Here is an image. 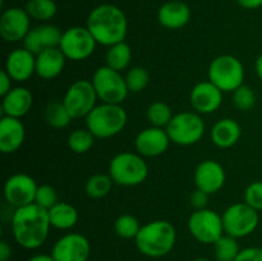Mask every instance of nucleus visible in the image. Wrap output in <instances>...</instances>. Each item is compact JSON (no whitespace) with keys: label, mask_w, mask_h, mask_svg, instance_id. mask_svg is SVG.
<instances>
[{"label":"nucleus","mask_w":262,"mask_h":261,"mask_svg":"<svg viewBox=\"0 0 262 261\" xmlns=\"http://www.w3.org/2000/svg\"><path fill=\"white\" fill-rule=\"evenodd\" d=\"M10 223L15 242L26 250L41 247L48 240L51 228L49 210L35 202L15 209Z\"/></svg>","instance_id":"obj_1"},{"label":"nucleus","mask_w":262,"mask_h":261,"mask_svg":"<svg viewBox=\"0 0 262 261\" xmlns=\"http://www.w3.org/2000/svg\"><path fill=\"white\" fill-rule=\"evenodd\" d=\"M86 27L97 44L109 48L124 41L128 20L120 8L113 4H101L90 12Z\"/></svg>","instance_id":"obj_2"},{"label":"nucleus","mask_w":262,"mask_h":261,"mask_svg":"<svg viewBox=\"0 0 262 261\" xmlns=\"http://www.w3.org/2000/svg\"><path fill=\"white\" fill-rule=\"evenodd\" d=\"M135 241L142 255L159 258L168 255L174 248L177 230L168 220H154L141 228Z\"/></svg>","instance_id":"obj_3"},{"label":"nucleus","mask_w":262,"mask_h":261,"mask_svg":"<svg viewBox=\"0 0 262 261\" xmlns=\"http://www.w3.org/2000/svg\"><path fill=\"white\" fill-rule=\"evenodd\" d=\"M127 120V112L122 105L102 102L86 117V128L96 138H110L124 129Z\"/></svg>","instance_id":"obj_4"},{"label":"nucleus","mask_w":262,"mask_h":261,"mask_svg":"<svg viewBox=\"0 0 262 261\" xmlns=\"http://www.w3.org/2000/svg\"><path fill=\"white\" fill-rule=\"evenodd\" d=\"M109 174L114 183L124 187H135L146 181L148 166L140 154L125 151L112 159L109 164Z\"/></svg>","instance_id":"obj_5"},{"label":"nucleus","mask_w":262,"mask_h":261,"mask_svg":"<svg viewBox=\"0 0 262 261\" xmlns=\"http://www.w3.org/2000/svg\"><path fill=\"white\" fill-rule=\"evenodd\" d=\"M209 81L219 87L223 92H234L243 84L245 68L242 61L235 56L224 54L219 55L209 66Z\"/></svg>","instance_id":"obj_6"},{"label":"nucleus","mask_w":262,"mask_h":261,"mask_svg":"<svg viewBox=\"0 0 262 261\" xmlns=\"http://www.w3.org/2000/svg\"><path fill=\"white\" fill-rule=\"evenodd\" d=\"M91 82L99 100L106 104L122 105L129 92L122 72L115 71L107 66L97 68Z\"/></svg>","instance_id":"obj_7"},{"label":"nucleus","mask_w":262,"mask_h":261,"mask_svg":"<svg viewBox=\"0 0 262 261\" xmlns=\"http://www.w3.org/2000/svg\"><path fill=\"white\" fill-rule=\"evenodd\" d=\"M165 129L171 142L179 146H191L204 137L205 122L199 113L183 112L174 115Z\"/></svg>","instance_id":"obj_8"},{"label":"nucleus","mask_w":262,"mask_h":261,"mask_svg":"<svg viewBox=\"0 0 262 261\" xmlns=\"http://www.w3.org/2000/svg\"><path fill=\"white\" fill-rule=\"evenodd\" d=\"M225 234L234 238H243L253 233L257 228L258 211L246 202H237L228 207L222 215Z\"/></svg>","instance_id":"obj_9"},{"label":"nucleus","mask_w":262,"mask_h":261,"mask_svg":"<svg viewBox=\"0 0 262 261\" xmlns=\"http://www.w3.org/2000/svg\"><path fill=\"white\" fill-rule=\"evenodd\" d=\"M188 230L194 240L205 245H214L225 233L222 215L207 207L194 210L188 219Z\"/></svg>","instance_id":"obj_10"},{"label":"nucleus","mask_w":262,"mask_h":261,"mask_svg":"<svg viewBox=\"0 0 262 261\" xmlns=\"http://www.w3.org/2000/svg\"><path fill=\"white\" fill-rule=\"evenodd\" d=\"M97 100L99 97L92 82L87 79H78L68 87L64 95L63 104L66 105L73 119H81L86 118L94 110Z\"/></svg>","instance_id":"obj_11"},{"label":"nucleus","mask_w":262,"mask_h":261,"mask_svg":"<svg viewBox=\"0 0 262 261\" xmlns=\"http://www.w3.org/2000/svg\"><path fill=\"white\" fill-rule=\"evenodd\" d=\"M96 45V40L89 28L76 26L64 31L59 49L69 60L81 61L86 60L94 54Z\"/></svg>","instance_id":"obj_12"},{"label":"nucleus","mask_w":262,"mask_h":261,"mask_svg":"<svg viewBox=\"0 0 262 261\" xmlns=\"http://www.w3.org/2000/svg\"><path fill=\"white\" fill-rule=\"evenodd\" d=\"M90 255V241L81 233H68L63 235L51 248V256L55 261H87Z\"/></svg>","instance_id":"obj_13"},{"label":"nucleus","mask_w":262,"mask_h":261,"mask_svg":"<svg viewBox=\"0 0 262 261\" xmlns=\"http://www.w3.org/2000/svg\"><path fill=\"white\" fill-rule=\"evenodd\" d=\"M37 184L35 179L25 173L13 174L4 184L5 201L15 209L35 202Z\"/></svg>","instance_id":"obj_14"},{"label":"nucleus","mask_w":262,"mask_h":261,"mask_svg":"<svg viewBox=\"0 0 262 261\" xmlns=\"http://www.w3.org/2000/svg\"><path fill=\"white\" fill-rule=\"evenodd\" d=\"M30 26L31 17L26 9L9 8L0 17V35L7 42H19L30 32Z\"/></svg>","instance_id":"obj_15"},{"label":"nucleus","mask_w":262,"mask_h":261,"mask_svg":"<svg viewBox=\"0 0 262 261\" xmlns=\"http://www.w3.org/2000/svg\"><path fill=\"white\" fill-rule=\"evenodd\" d=\"M170 142L171 141L165 128L151 125L138 133L135 146L137 153L143 158H155L165 153Z\"/></svg>","instance_id":"obj_16"},{"label":"nucleus","mask_w":262,"mask_h":261,"mask_svg":"<svg viewBox=\"0 0 262 261\" xmlns=\"http://www.w3.org/2000/svg\"><path fill=\"white\" fill-rule=\"evenodd\" d=\"M189 101L199 114H211L222 105L223 91L212 82H200L192 89Z\"/></svg>","instance_id":"obj_17"},{"label":"nucleus","mask_w":262,"mask_h":261,"mask_svg":"<svg viewBox=\"0 0 262 261\" xmlns=\"http://www.w3.org/2000/svg\"><path fill=\"white\" fill-rule=\"evenodd\" d=\"M225 170L217 161L205 160L197 165L194 170V183L197 189L207 194L216 193L225 184Z\"/></svg>","instance_id":"obj_18"},{"label":"nucleus","mask_w":262,"mask_h":261,"mask_svg":"<svg viewBox=\"0 0 262 261\" xmlns=\"http://www.w3.org/2000/svg\"><path fill=\"white\" fill-rule=\"evenodd\" d=\"M61 32L54 25H41L31 28L26 38L23 40L25 48L35 55L50 48H59L61 40Z\"/></svg>","instance_id":"obj_19"},{"label":"nucleus","mask_w":262,"mask_h":261,"mask_svg":"<svg viewBox=\"0 0 262 261\" xmlns=\"http://www.w3.org/2000/svg\"><path fill=\"white\" fill-rule=\"evenodd\" d=\"M5 72L15 82H26L36 73V55L26 48L15 49L8 55Z\"/></svg>","instance_id":"obj_20"},{"label":"nucleus","mask_w":262,"mask_h":261,"mask_svg":"<svg viewBox=\"0 0 262 261\" xmlns=\"http://www.w3.org/2000/svg\"><path fill=\"white\" fill-rule=\"evenodd\" d=\"M26 129L20 119L3 115L0 120V151L13 154L23 145Z\"/></svg>","instance_id":"obj_21"},{"label":"nucleus","mask_w":262,"mask_h":261,"mask_svg":"<svg viewBox=\"0 0 262 261\" xmlns=\"http://www.w3.org/2000/svg\"><path fill=\"white\" fill-rule=\"evenodd\" d=\"M33 96L26 87H14L2 100L3 115L18 118L25 117L32 107Z\"/></svg>","instance_id":"obj_22"},{"label":"nucleus","mask_w":262,"mask_h":261,"mask_svg":"<svg viewBox=\"0 0 262 261\" xmlns=\"http://www.w3.org/2000/svg\"><path fill=\"white\" fill-rule=\"evenodd\" d=\"M158 19L159 23L168 30H179L191 19V9L186 3L179 0L168 2L159 9Z\"/></svg>","instance_id":"obj_23"},{"label":"nucleus","mask_w":262,"mask_h":261,"mask_svg":"<svg viewBox=\"0 0 262 261\" xmlns=\"http://www.w3.org/2000/svg\"><path fill=\"white\" fill-rule=\"evenodd\" d=\"M66 55L59 48H50L36 55V74L42 79H54L63 72Z\"/></svg>","instance_id":"obj_24"},{"label":"nucleus","mask_w":262,"mask_h":261,"mask_svg":"<svg viewBox=\"0 0 262 261\" xmlns=\"http://www.w3.org/2000/svg\"><path fill=\"white\" fill-rule=\"evenodd\" d=\"M241 125L232 118H223L217 120L211 128V141L215 146L220 148H229L239 141Z\"/></svg>","instance_id":"obj_25"},{"label":"nucleus","mask_w":262,"mask_h":261,"mask_svg":"<svg viewBox=\"0 0 262 261\" xmlns=\"http://www.w3.org/2000/svg\"><path fill=\"white\" fill-rule=\"evenodd\" d=\"M51 227L55 229H72L78 222V211L68 202H58L49 210Z\"/></svg>","instance_id":"obj_26"},{"label":"nucleus","mask_w":262,"mask_h":261,"mask_svg":"<svg viewBox=\"0 0 262 261\" xmlns=\"http://www.w3.org/2000/svg\"><path fill=\"white\" fill-rule=\"evenodd\" d=\"M106 66L118 72H123L129 67L132 61V49L127 42L122 41L109 46L106 51Z\"/></svg>","instance_id":"obj_27"},{"label":"nucleus","mask_w":262,"mask_h":261,"mask_svg":"<svg viewBox=\"0 0 262 261\" xmlns=\"http://www.w3.org/2000/svg\"><path fill=\"white\" fill-rule=\"evenodd\" d=\"M113 183H114V181L110 177V174H94L87 179L84 191H86L87 196L91 197V199H102L110 193Z\"/></svg>","instance_id":"obj_28"},{"label":"nucleus","mask_w":262,"mask_h":261,"mask_svg":"<svg viewBox=\"0 0 262 261\" xmlns=\"http://www.w3.org/2000/svg\"><path fill=\"white\" fill-rule=\"evenodd\" d=\"M45 119L48 122V124L51 125L53 128L63 129V128L68 127L69 123H71V120L73 118L71 117V114H69L68 109L63 104V101H54L50 102L46 106Z\"/></svg>","instance_id":"obj_29"},{"label":"nucleus","mask_w":262,"mask_h":261,"mask_svg":"<svg viewBox=\"0 0 262 261\" xmlns=\"http://www.w3.org/2000/svg\"><path fill=\"white\" fill-rule=\"evenodd\" d=\"M56 4L54 0H28L26 12L31 18L40 22H48L56 14Z\"/></svg>","instance_id":"obj_30"},{"label":"nucleus","mask_w":262,"mask_h":261,"mask_svg":"<svg viewBox=\"0 0 262 261\" xmlns=\"http://www.w3.org/2000/svg\"><path fill=\"white\" fill-rule=\"evenodd\" d=\"M241 252L237 238L224 234L214 243V253L217 261H234Z\"/></svg>","instance_id":"obj_31"},{"label":"nucleus","mask_w":262,"mask_h":261,"mask_svg":"<svg viewBox=\"0 0 262 261\" xmlns=\"http://www.w3.org/2000/svg\"><path fill=\"white\" fill-rule=\"evenodd\" d=\"M173 117L171 107L163 101H155L147 107V119L154 127L166 128Z\"/></svg>","instance_id":"obj_32"},{"label":"nucleus","mask_w":262,"mask_h":261,"mask_svg":"<svg viewBox=\"0 0 262 261\" xmlns=\"http://www.w3.org/2000/svg\"><path fill=\"white\" fill-rule=\"evenodd\" d=\"M140 222L137 217L130 214H123L117 217L114 223V230L118 237L123 240H136L137 234L141 230Z\"/></svg>","instance_id":"obj_33"},{"label":"nucleus","mask_w":262,"mask_h":261,"mask_svg":"<svg viewBox=\"0 0 262 261\" xmlns=\"http://www.w3.org/2000/svg\"><path fill=\"white\" fill-rule=\"evenodd\" d=\"M95 136L89 129H74L68 137V146L73 153L86 154L92 148L95 143Z\"/></svg>","instance_id":"obj_34"},{"label":"nucleus","mask_w":262,"mask_h":261,"mask_svg":"<svg viewBox=\"0 0 262 261\" xmlns=\"http://www.w3.org/2000/svg\"><path fill=\"white\" fill-rule=\"evenodd\" d=\"M125 83L129 92H141L147 87L150 82V74L143 67H133L125 74Z\"/></svg>","instance_id":"obj_35"},{"label":"nucleus","mask_w":262,"mask_h":261,"mask_svg":"<svg viewBox=\"0 0 262 261\" xmlns=\"http://www.w3.org/2000/svg\"><path fill=\"white\" fill-rule=\"evenodd\" d=\"M233 104L238 110L247 112L256 105V94L250 86L242 84L233 92Z\"/></svg>","instance_id":"obj_36"},{"label":"nucleus","mask_w":262,"mask_h":261,"mask_svg":"<svg viewBox=\"0 0 262 261\" xmlns=\"http://www.w3.org/2000/svg\"><path fill=\"white\" fill-rule=\"evenodd\" d=\"M58 202V194H56V191L54 187L49 186V184H41V186L37 187L35 204L43 207V209L50 210Z\"/></svg>","instance_id":"obj_37"},{"label":"nucleus","mask_w":262,"mask_h":261,"mask_svg":"<svg viewBox=\"0 0 262 261\" xmlns=\"http://www.w3.org/2000/svg\"><path fill=\"white\" fill-rule=\"evenodd\" d=\"M245 202L257 211L262 210V181L248 184L245 191Z\"/></svg>","instance_id":"obj_38"},{"label":"nucleus","mask_w":262,"mask_h":261,"mask_svg":"<svg viewBox=\"0 0 262 261\" xmlns=\"http://www.w3.org/2000/svg\"><path fill=\"white\" fill-rule=\"evenodd\" d=\"M234 261H262V248L247 247L241 250Z\"/></svg>","instance_id":"obj_39"},{"label":"nucleus","mask_w":262,"mask_h":261,"mask_svg":"<svg viewBox=\"0 0 262 261\" xmlns=\"http://www.w3.org/2000/svg\"><path fill=\"white\" fill-rule=\"evenodd\" d=\"M189 202H191L192 207H194L196 210L206 209L207 202H209V194L206 192L201 191V189H196V191L191 193Z\"/></svg>","instance_id":"obj_40"},{"label":"nucleus","mask_w":262,"mask_h":261,"mask_svg":"<svg viewBox=\"0 0 262 261\" xmlns=\"http://www.w3.org/2000/svg\"><path fill=\"white\" fill-rule=\"evenodd\" d=\"M10 90H12V78L5 72V69H3L2 73H0V95H2V97L5 96Z\"/></svg>","instance_id":"obj_41"},{"label":"nucleus","mask_w":262,"mask_h":261,"mask_svg":"<svg viewBox=\"0 0 262 261\" xmlns=\"http://www.w3.org/2000/svg\"><path fill=\"white\" fill-rule=\"evenodd\" d=\"M10 256H12V247L8 245V242L2 241L0 242V261L10 260Z\"/></svg>","instance_id":"obj_42"},{"label":"nucleus","mask_w":262,"mask_h":261,"mask_svg":"<svg viewBox=\"0 0 262 261\" xmlns=\"http://www.w3.org/2000/svg\"><path fill=\"white\" fill-rule=\"evenodd\" d=\"M238 4L246 9H257L262 5V0H237Z\"/></svg>","instance_id":"obj_43"},{"label":"nucleus","mask_w":262,"mask_h":261,"mask_svg":"<svg viewBox=\"0 0 262 261\" xmlns=\"http://www.w3.org/2000/svg\"><path fill=\"white\" fill-rule=\"evenodd\" d=\"M28 261H55V258L50 255H46V253H37V255H33L32 257L28 258Z\"/></svg>","instance_id":"obj_44"},{"label":"nucleus","mask_w":262,"mask_h":261,"mask_svg":"<svg viewBox=\"0 0 262 261\" xmlns=\"http://www.w3.org/2000/svg\"><path fill=\"white\" fill-rule=\"evenodd\" d=\"M255 68H256V73H257L258 78L262 81V54H260V55H258V58L256 59Z\"/></svg>","instance_id":"obj_45"},{"label":"nucleus","mask_w":262,"mask_h":261,"mask_svg":"<svg viewBox=\"0 0 262 261\" xmlns=\"http://www.w3.org/2000/svg\"><path fill=\"white\" fill-rule=\"evenodd\" d=\"M193 261H210L209 258H205V257H199V258H194Z\"/></svg>","instance_id":"obj_46"},{"label":"nucleus","mask_w":262,"mask_h":261,"mask_svg":"<svg viewBox=\"0 0 262 261\" xmlns=\"http://www.w3.org/2000/svg\"><path fill=\"white\" fill-rule=\"evenodd\" d=\"M8 261H10V260H8Z\"/></svg>","instance_id":"obj_47"}]
</instances>
